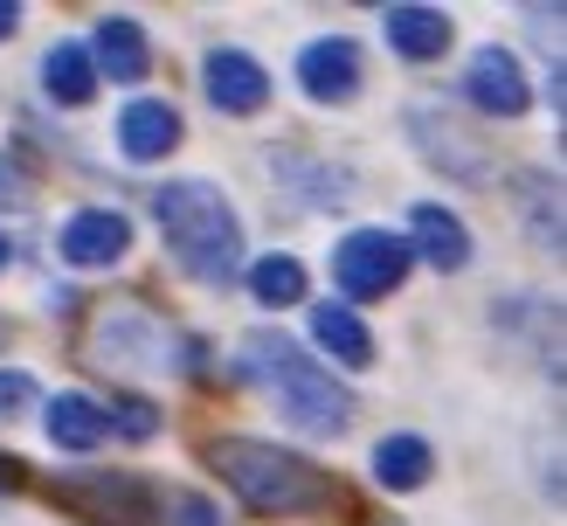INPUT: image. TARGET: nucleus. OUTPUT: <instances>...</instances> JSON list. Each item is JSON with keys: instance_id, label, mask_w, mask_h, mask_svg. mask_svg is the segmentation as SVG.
<instances>
[{"instance_id": "nucleus-14", "label": "nucleus", "mask_w": 567, "mask_h": 526, "mask_svg": "<svg viewBox=\"0 0 567 526\" xmlns=\"http://www.w3.org/2000/svg\"><path fill=\"white\" fill-rule=\"evenodd\" d=\"M311 340H319V353L347 360V368H374V332H367L360 312H353V305H339V298L311 305Z\"/></svg>"}, {"instance_id": "nucleus-8", "label": "nucleus", "mask_w": 567, "mask_h": 526, "mask_svg": "<svg viewBox=\"0 0 567 526\" xmlns=\"http://www.w3.org/2000/svg\"><path fill=\"white\" fill-rule=\"evenodd\" d=\"M298 83L319 104H347L360 91V42L353 35H319L298 49Z\"/></svg>"}, {"instance_id": "nucleus-11", "label": "nucleus", "mask_w": 567, "mask_h": 526, "mask_svg": "<svg viewBox=\"0 0 567 526\" xmlns=\"http://www.w3.org/2000/svg\"><path fill=\"white\" fill-rule=\"evenodd\" d=\"M91 63H97V76L138 83V76L153 70V42H146V28L125 21V14H104V21H97V35H91Z\"/></svg>"}, {"instance_id": "nucleus-23", "label": "nucleus", "mask_w": 567, "mask_h": 526, "mask_svg": "<svg viewBox=\"0 0 567 526\" xmlns=\"http://www.w3.org/2000/svg\"><path fill=\"white\" fill-rule=\"evenodd\" d=\"M0 340H8V326H0Z\"/></svg>"}, {"instance_id": "nucleus-1", "label": "nucleus", "mask_w": 567, "mask_h": 526, "mask_svg": "<svg viewBox=\"0 0 567 526\" xmlns=\"http://www.w3.org/2000/svg\"><path fill=\"white\" fill-rule=\"evenodd\" d=\"M208 471L243 498L249 513H270V519L347 506V485H339L332 471H319L298 451H270V443H257V436H215L208 443Z\"/></svg>"}, {"instance_id": "nucleus-2", "label": "nucleus", "mask_w": 567, "mask_h": 526, "mask_svg": "<svg viewBox=\"0 0 567 526\" xmlns=\"http://www.w3.org/2000/svg\"><path fill=\"white\" fill-rule=\"evenodd\" d=\"M243 374L264 388L270 409L298 436H339L353 423L347 381H332V368H319V360H311L298 340H284V332H249L243 340Z\"/></svg>"}, {"instance_id": "nucleus-16", "label": "nucleus", "mask_w": 567, "mask_h": 526, "mask_svg": "<svg viewBox=\"0 0 567 526\" xmlns=\"http://www.w3.org/2000/svg\"><path fill=\"white\" fill-rule=\"evenodd\" d=\"M430 471H436V451L415 430H394V436L374 443V478L388 492H422V485H430Z\"/></svg>"}, {"instance_id": "nucleus-3", "label": "nucleus", "mask_w": 567, "mask_h": 526, "mask_svg": "<svg viewBox=\"0 0 567 526\" xmlns=\"http://www.w3.org/2000/svg\"><path fill=\"white\" fill-rule=\"evenodd\" d=\"M159 236L181 257V270H194L202 285H236L243 270V221L229 208V194L215 181H166L153 194Z\"/></svg>"}, {"instance_id": "nucleus-6", "label": "nucleus", "mask_w": 567, "mask_h": 526, "mask_svg": "<svg viewBox=\"0 0 567 526\" xmlns=\"http://www.w3.org/2000/svg\"><path fill=\"white\" fill-rule=\"evenodd\" d=\"M202 91H208V104L221 118H257L270 104V70L249 49H215L208 70H202Z\"/></svg>"}, {"instance_id": "nucleus-15", "label": "nucleus", "mask_w": 567, "mask_h": 526, "mask_svg": "<svg viewBox=\"0 0 567 526\" xmlns=\"http://www.w3.org/2000/svg\"><path fill=\"white\" fill-rule=\"evenodd\" d=\"M42 430H49V443L55 451H97V443L111 436V423H104V402H91V395H49V409H42Z\"/></svg>"}, {"instance_id": "nucleus-13", "label": "nucleus", "mask_w": 567, "mask_h": 526, "mask_svg": "<svg viewBox=\"0 0 567 526\" xmlns=\"http://www.w3.org/2000/svg\"><path fill=\"white\" fill-rule=\"evenodd\" d=\"M381 28H388V49L402 55V63H436L450 49V14L443 8H415L409 0V8H388Z\"/></svg>"}, {"instance_id": "nucleus-20", "label": "nucleus", "mask_w": 567, "mask_h": 526, "mask_svg": "<svg viewBox=\"0 0 567 526\" xmlns=\"http://www.w3.org/2000/svg\"><path fill=\"white\" fill-rule=\"evenodd\" d=\"M28 395H35V374H21V368H8V374H0V415H14Z\"/></svg>"}, {"instance_id": "nucleus-17", "label": "nucleus", "mask_w": 567, "mask_h": 526, "mask_svg": "<svg viewBox=\"0 0 567 526\" xmlns=\"http://www.w3.org/2000/svg\"><path fill=\"white\" fill-rule=\"evenodd\" d=\"M42 91L55 104H91L97 97V63H91V49L83 42H55L42 55Z\"/></svg>"}, {"instance_id": "nucleus-19", "label": "nucleus", "mask_w": 567, "mask_h": 526, "mask_svg": "<svg viewBox=\"0 0 567 526\" xmlns=\"http://www.w3.org/2000/svg\"><path fill=\"white\" fill-rule=\"evenodd\" d=\"M166 513H174L181 526H221V513H208V498H194V492H174V498H166Z\"/></svg>"}, {"instance_id": "nucleus-18", "label": "nucleus", "mask_w": 567, "mask_h": 526, "mask_svg": "<svg viewBox=\"0 0 567 526\" xmlns=\"http://www.w3.org/2000/svg\"><path fill=\"white\" fill-rule=\"evenodd\" d=\"M249 298H257L264 312H284V305H298V298H305V264H298V257H284V249L257 257V264H249Z\"/></svg>"}, {"instance_id": "nucleus-12", "label": "nucleus", "mask_w": 567, "mask_h": 526, "mask_svg": "<svg viewBox=\"0 0 567 526\" xmlns=\"http://www.w3.org/2000/svg\"><path fill=\"white\" fill-rule=\"evenodd\" d=\"M409 229H415L409 249H422L436 270H464V264H471V229H464V221L450 215L443 202H415V208H409Z\"/></svg>"}, {"instance_id": "nucleus-7", "label": "nucleus", "mask_w": 567, "mask_h": 526, "mask_svg": "<svg viewBox=\"0 0 567 526\" xmlns=\"http://www.w3.org/2000/svg\"><path fill=\"white\" fill-rule=\"evenodd\" d=\"M55 249H63L70 270H104L132 249V221L118 208H76L63 229H55Z\"/></svg>"}, {"instance_id": "nucleus-22", "label": "nucleus", "mask_w": 567, "mask_h": 526, "mask_svg": "<svg viewBox=\"0 0 567 526\" xmlns=\"http://www.w3.org/2000/svg\"><path fill=\"white\" fill-rule=\"evenodd\" d=\"M0 270H8V236H0Z\"/></svg>"}, {"instance_id": "nucleus-10", "label": "nucleus", "mask_w": 567, "mask_h": 526, "mask_svg": "<svg viewBox=\"0 0 567 526\" xmlns=\"http://www.w3.org/2000/svg\"><path fill=\"white\" fill-rule=\"evenodd\" d=\"M181 138H187V125H181V111L166 104V97H132L118 111V146H125V159H166Z\"/></svg>"}, {"instance_id": "nucleus-21", "label": "nucleus", "mask_w": 567, "mask_h": 526, "mask_svg": "<svg viewBox=\"0 0 567 526\" xmlns=\"http://www.w3.org/2000/svg\"><path fill=\"white\" fill-rule=\"evenodd\" d=\"M14 28H21V8H14V0H0V42H8Z\"/></svg>"}, {"instance_id": "nucleus-5", "label": "nucleus", "mask_w": 567, "mask_h": 526, "mask_svg": "<svg viewBox=\"0 0 567 526\" xmlns=\"http://www.w3.org/2000/svg\"><path fill=\"white\" fill-rule=\"evenodd\" d=\"M55 492L70 498V513L97 519V526H146L153 519V485L132 478V471H70Z\"/></svg>"}, {"instance_id": "nucleus-9", "label": "nucleus", "mask_w": 567, "mask_h": 526, "mask_svg": "<svg viewBox=\"0 0 567 526\" xmlns=\"http://www.w3.org/2000/svg\"><path fill=\"white\" fill-rule=\"evenodd\" d=\"M464 91H471V104L485 111V118H526V104H533L526 70H519V55H513V49H477V63H471V76H464Z\"/></svg>"}, {"instance_id": "nucleus-4", "label": "nucleus", "mask_w": 567, "mask_h": 526, "mask_svg": "<svg viewBox=\"0 0 567 526\" xmlns=\"http://www.w3.org/2000/svg\"><path fill=\"white\" fill-rule=\"evenodd\" d=\"M409 270H415V249H409L402 229H353V236H339V249H332L339 305H367V298L402 291Z\"/></svg>"}]
</instances>
